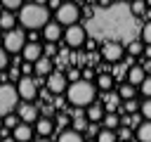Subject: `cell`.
I'll use <instances>...</instances> for the list:
<instances>
[{
  "label": "cell",
  "instance_id": "obj_1",
  "mask_svg": "<svg viewBox=\"0 0 151 142\" xmlns=\"http://www.w3.org/2000/svg\"><path fill=\"white\" fill-rule=\"evenodd\" d=\"M19 24L28 31H38V28H45L50 24V9L45 5H38V2H31V5H24L19 9Z\"/></svg>",
  "mask_w": 151,
  "mask_h": 142
},
{
  "label": "cell",
  "instance_id": "obj_2",
  "mask_svg": "<svg viewBox=\"0 0 151 142\" xmlns=\"http://www.w3.org/2000/svg\"><path fill=\"white\" fill-rule=\"evenodd\" d=\"M66 99L76 109L90 106V104H94V85L90 80H76V83H71L66 88Z\"/></svg>",
  "mask_w": 151,
  "mask_h": 142
},
{
  "label": "cell",
  "instance_id": "obj_3",
  "mask_svg": "<svg viewBox=\"0 0 151 142\" xmlns=\"http://www.w3.org/2000/svg\"><path fill=\"white\" fill-rule=\"evenodd\" d=\"M17 102H19V92L14 85L9 83H0V116H9L14 109H17Z\"/></svg>",
  "mask_w": 151,
  "mask_h": 142
},
{
  "label": "cell",
  "instance_id": "obj_4",
  "mask_svg": "<svg viewBox=\"0 0 151 142\" xmlns=\"http://www.w3.org/2000/svg\"><path fill=\"white\" fill-rule=\"evenodd\" d=\"M78 19H80V9H78V5H73V2H61L59 5V9H57V24L59 26H76L78 24Z\"/></svg>",
  "mask_w": 151,
  "mask_h": 142
},
{
  "label": "cell",
  "instance_id": "obj_5",
  "mask_svg": "<svg viewBox=\"0 0 151 142\" xmlns=\"http://www.w3.org/2000/svg\"><path fill=\"white\" fill-rule=\"evenodd\" d=\"M2 43H5V52H21L28 40H26V33L21 28H14V31H7L5 33Z\"/></svg>",
  "mask_w": 151,
  "mask_h": 142
},
{
  "label": "cell",
  "instance_id": "obj_6",
  "mask_svg": "<svg viewBox=\"0 0 151 142\" xmlns=\"http://www.w3.org/2000/svg\"><path fill=\"white\" fill-rule=\"evenodd\" d=\"M64 40H66V45H68V47H83V45H85V40H87V31H85L80 24L68 26V28H66V33H64Z\"/></svg>",
  "mask_w": 151,
  "mask_h": 142
},
{
  "label": "cell",
  "instance_id": "obj_7",
  "mask_svg": "<svg viewBox=\"0 0 151 142\" xmlns=\"http://www.w3.org/2000/svg\"><path fill=\"white\" fill-rule=\"evenodd\" d=\"M17 92H19V97H21V99L31 102V99H35V95H38V83H35L31 76H24V78H19Z\"/></svg>",
  "mask_w": 151,
  "mask_h": 142
},
{
  "label": "cell",
  "instance_id": "obj_8",
  "mask_svg": "<svg viewBox=\"0 0 151 142\" xmlns=\"http://www.w3.org/2000/svg\"><path fill=\"white\" fill-rule=\"evenodd\" d=\"M123 52H125V47H123L118 40H109V43H104V47H101V57H104L106 62H120V59H123Z\"/></svg>",
  "mask_w": 151,
  "mask_h": 142
},
{
  "label": "cell",
  "instance_id": "obj_9",
  "mask_svg": "<svg viewBox=\"0 0 151 142\" xmlns=\"http://www.w3.org/2000/svg\"><path fill=\"white\" fill-rule=\"evenodd\" d=\"M66 88H68V78L64 76V73H59V71H52L50 76H47V90L50 92H66Z\"/></svg>",
  "mask_w": 151,
  "mask_h": 142
},
{
  "label": "cell",
  "instance_id": "obj_10",
  "mask_svg": "<svg viewBox=\"0 0 151 142\" xmlns=\"http://www.w3.org/2000/svg\"><path fill=\"white\" fill-rule=\"evenodd\" d=\"M21 57L28 62V64H35L40 57H42V47L38 43H26V47L21 50Z\"/></svg>",
  "mask_w": 151,
  "mask_h": 142
},
{
  "label": "cell",
  "instance_id": "obj_11",
  "mask_svg": "<svg viewBox=\"0 0 151 142\" xmlns=\"http://www.w3.org/2000/svg\"><path fill=\"white\" fill-rule=\"evenodd\" d=\"M19 121H21V123H33V121H38V109H35L31 102H24V104L19 106Z\"/></svg>",
  "mask_w": 151,
  "mask_h": 142
},
{
  "label": "cell",
  "instance_id": "obj_12",
  "mask_svg": "<svg viewBox=\"0 0 151 142\" xmlns=\"http://www.w3.org/2000/svg\"><path fill=\"white\" fill-rule=\"evenodd\" d=\"M42 38H45L50 45H54V43L61 38V26H59L57 21H50V24L42 28Z\"/></svg>",
  "mask_w": 151,
  "mask_h": 142
},
{
  "label": "cell",
  "instance_id": "obj_13",
  "mask_svg": "<svg viewBox=\"0 0 151 142\" xmlns=\"http://www.w3.org/2000/svg\"><path fill=\"white\" fill-rule=\"evenodd\" d=\"M12 135H14V142H28V140L33 137V128H31L28 123H19V125L12 130Z\"/></svg>",
  "mask_w": 151,
  "mask_h": 142
},
{
  "label": "cell",
  "instance_id": "obj_14",
  "mask_svg": "<svg viewBox=\"0 0 151 142\" xmlns=\"http://www.w3.org/2000/svg\"><path fill=\"white\" fill-rule=\"evenodd\" d=\"M146 78V71L142 66H130L127 69V83L134 88V85H142V80Z\"/></svg>",
  "mask_w": 151,
  "mask_h": 142
},
{
  "label": "cell",
  "instance_id": "obj_15",
  "mask_svg": "<svg viewBox=\"0 0 151 142\" xmlns=\"http://www.w3.org/2000/svg\"><path fill=\"white\" fill-rule=\"evenodd\" d=\"M104 116H106V114H104V106H101V104H97V102H94V104H90V106H87V111H85V118H87L90 123H94V121H104Z\"/></svg>",
  "mask_w": 151,
  "mask_h": 142
},
{
  "label": "cell",
  "instance_id": "obj_16",
  "mask_svg": "<svg viewBox=\"0 0 151 142\" xmlns=\"http://www.w3.org/2000/svg\"><path fill=\"white\" fill-rule=\"evenodd\" d=\"M33 69H35L38 76H50V73H52V62H50V57H40V59L33 64Z\"/></svg>",
  "mask_w": 151,
  "mask_h": 142
},
{
  "label": "cell",
  "instance_id": "obj_17",
  "mask_svg": "<svg viewBox=\"0 0 151 142\" xmlns=\"http://www.w3.org/2000/svg\"><path fill=\"white\" fill-rule=\"evenodd\" d=\"M14 24H17V17H14L12 12H2V14H0V28H2L5 33H7V31H14V28H17Z\"/></svg>",
  "mask_w": 151,
  "mask_h": 142
},
{
  "label": "cell",
  "instance_id": "obj_18",
  "mask_svg": "<svg viewBox=\"0 0 151 142\" xmlns=\"http://www.w3.org/2000/svg\"><path fill=\"white\" fill-rule=\"evenodd\" d=\"M137 140L139 142H151V121H144L137 125Z\"/></svg>",
  "mask_w": 151,
  "mask_h": 142
},
{
  "label": "cell",
  "instance_id": "obj_19",
  "mask_svg": "<svg viewBox=\"0 0 151 142\" xmlns=\"http://www.w3.org/2000/svg\"><path fill=\"white\" fill-rule=\"evenodd\" d=\"M57 142H83V135H80V133H76V130L71 128V130H64V133L59 135V140H57Z\"/></svg>",
  "mask_w": 151,
  "mask_h": 142
},
{
  "label": "cell",
  "instance_id": "obj_20",
  "mask_svg": "<svg viewBox=\"0 0 151 142\" xmlns=\"http://www.w3.org/2000/svg\"><path fill=\"white\" fill-rule=\"evenodd\" d=\"M35 130H38V135H42V137L50 135V133H52V121H50V118H40V121L35 123Z\"/></svg>",
  "mask_w": 151,
  "mask_h": 142
},
{
  "label": "cell",
  "instance_id": "obj_21",
  "mask_svg": "<svg viewBox=\"0 0 151 142\" xmlns=\"http://www.w3.org/2000/svg\"><path fill=\"white\" fill-rule=\"evenodd\" d=\"M87 128H90V121L85 118V114H83V116H76V118H73V130H76V133H85Z\"/></svg>",
  "mask_w": 151,
  "mask_h": 142
},
{
  "label": "cell",
  "instance_id": "obj_22",
  "mask_svg": "<svg viewBox=\"0 0 151 142\" xmlns=\"http://www.w3.org/2000/svg\"><path fill=\"white\" fill-rule=\"evenodd\" d=\"M118 97H123L125 102H127V99H134V88H132L130 83H123L120 90H118Z\"/></svg>",
  "mask_w": 151,
  "mask_h": 142
},
{
  "label": "cell",
  "instance_id": "obj_23",
  "mask_svg": "<svg viewBox=\"0 0 151 142\" xmlns=\"http://www.w3.org/2000/svg\"><path fill=\"white\" fill-rule=\"evenodd\" d=\"M118 140V135H116V130H99V135H97V142H116Z\"/></svg>",
  "mask_w": 151,
  "mask_h": 142
},
{
  "label": "cell",
  "instance_id": "obj_24",
  "mask_svg": "<svg viewBox=\"0 0 151 142\" xmlns=\"http://www.w3.org/2000/svg\"><path fill=\"white\" fill-rule=\"evenodd\" d=\"M127 52L130 54H142L144 52V43L142 40H130L127 43Z\"/></svg>",
  "mask_w": 151,
  "mask_h": 142
},
{
  "label": "cell",
  "instance_id": "obj_25",
  "mask_svg": "<svg viewBox=\"0 0 151 142\" xmlns=\"http://www.w3.org/2000/svg\"><path fill=\"white\" fill-rule=\"evenodd\" d=\"M97 85H99L101 90H109V88L113 85V76H109V73H101V76L97 78Z\"/></svg>",
  "mask_w": 151,
  "mask_h": 142
},
{
  "label": "cell",
  "instance_id": "obj_26",
  "mask_svg": "<svg viewBox=\"0 0 151 142\" xmlns=\"http://www.w3.org/2000/svg\"><path fill=\"white\" fill-rule=\"evenodd\" d=\"M139 114L144 116V121H151V99H144L139 104Z\"/></svg>",
  "mask_w": 151,
  "mask_h": 142
},
{
  "label": "cell",
  "instance_id": "obj_27",
  "mask_svg": "<svg viewBox=\"0 0 151 142\" xmlns=\"http://www.w3.org/2000/svg\"><path fill=\"white\" fill-rule=\"evenodd\" d=\"M104 123H106V130H116L118 128V116L116 114H106L104 116Z\"/></svg>",
  "mask_w": 151,
  "mask_h": 142
},
{
  "label": "cell",
  "instance_id": "obj_28",
  "mask_svg": "<svg viewBox=\"0 0 151 142\" xmlns=\"http://www.w3.org/2000/svg\"><path fill=\"white\" fill-rule=\"evenodd\" d=\"M139 90H142V95H144L146 99H151V76H146V78L142 80V85H139Z\"/></svg>",
  "mask_w": 151,
  "mask_h": 142
},
{
  "label": "cell",
  "instance_id": "obj_29",
  "mask_svg": "<svg viewBox=\"0 0 151 142\" xmlns=\"http://www.w3.org/2000/svg\"><path fill=\"white\" fill-rule=\"evenodd\" d=\"M19 125V116H14V114H9V116H5V128H9V130H14Z\"/></svg>",
  "mask_w": 151,
  "mask_h": 142
},
{
  "label": "cell",
  "instance_id": "obj_30",
  "mask_svg": "<svg viewBox=\"0 0 151 142\" xmlns=\"http://www.w3.org/2000/svg\"><path fill=\"white\" fill-rule=\"evenodd\" d=\"M142 43L151 45V21H149V24H144V28H142Z\"/></svg>",
  "mask_w": 151,
  "mask_h": 142
},
{
  "label": "cell",
  "instance_id": "obj_31",
  "mask_svg": "<svg viewBox=\"0 0 151 142\" xmlns=\"http://www.w3.org/2000/svg\"><path fill=\"white\" fill-rule=\"evenodd\" d=\"M2 5H5V12H12V9H21V7H24L19 0H5Z\"/></svg>",
  "mask_w": 151,
  "mask_h": 142
},
{
  "label": "cell",
  "instance_id": "obj_32",
  "mask_svg": "<svg viewBox=\"0 0 151 142\" xmlns=\"http://www.w3.org/2000/svg\"><path fill=\"white\" fill-rule=\"evenodd\" d=\"M130 12H132V14H144V12H146V5H144V2H132V5H130Z\"/></svg>",
  "mask_w": 151,
  "mask_h": 142
},
{
  "label": "cell",
  "instance_id": "obj_33",
  "mask_svg": "<svg viewBox=\"0 0 151 142\" xmlns=\"http://www.w3.org/2000/svg\"><path fill=\"white\" fill-rule=\"evenodd\" d=\"M7 66H9V57H7L5 47H0V71H2V69H7Z\"/></svg>",
  "mask_w": 151,
  "mask_h": 142
},
{
  "label": "cell",
  "instance_id": "obj_34",
  "mask_svg": "<svg viewBox=\"0 0 151 142\" xmlns=\"http://www.w3.org/2000/svg\"><path fill=\"white\" fill-rule=\"evenodd\" d=\"M137 109H139V104H137L134 99H127V102H125V111H130V114H134Z\"/></svg>",
  "mask_w": 151,
  "mask_h": 142
},
{
  "label": "cell",
  "instance_id": "obj_35",
  "mask_svg": "<svg viewBox=\"0 0 151 142\" xmlns=\"http://www.w3.org/2000/svg\"><path fill=\"white\" fill-rule=\"evenodd\" d=\"M109 106H111V109L118 106V95H111V97H109Z\"/></svg>",
  "mask_w": 151,
  "mask_h": 142
},
{
  "label": "cell",
  "instance_id": "obj_36",
  "mask_svg": "<svg viewBox=\"0 0 151 142\" xmlns=\"http://www.w3.org/2000/svg\"><path fill=\"white\" fill-rule=\"evenodd\" d=\"M35 142H50V140H45V137H42V140H35Z\"/></svg>",
  "mask_w": 151,
  "mask_h": 142
},
{
  "label": "cell",
  "instance_id": "obj_37",
  "mask_svg": "<svg viewBox=\"0 0 151 142\" xmlns=\"http://www.w3.org/2000/svg\"><path fill=\"white\" fill-rule=\"evenodd\" d=\"M5 142H14V137H12V140H9V137H7V140H5Z\"/></svg>",
  "mask_w": 151,
  "mask_h": 142
}]
</instances>
